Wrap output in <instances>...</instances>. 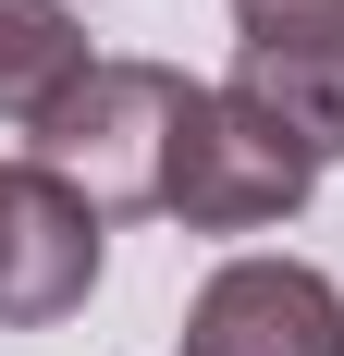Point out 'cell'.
Segmentation results:
<instances>
[{"label":"cell","mask_w":344,"mask_h":356,"mask_svg":"<svg viewBox=\"0 0 344 356\" xmlns=\"http://www.w3.org/2000/svg\"><path fill=\"white\" fill-rule=\"evenodd\" d=\"M234 99H258L308 160H344V37H308V49H234Z\"/></svg>","instance_id":"obj_6"},{"label":"cell","mask_w":344,"mask_h":356,"mask_svg":"<svg viewBox=\"0 0 344 356\" xmlns=\"http://www.w3.org/2000/svg\"><path fill=\"white\" fill-rule=\"evenodd\" d=\"M344 37V0H234V49H308Z\"/></svg>","instance_id":"obj_7"},{"label":"cell","mask_w":344,"mask_h":356,"mask_svg":"<svg viewBox=\"0 0 344 356\" xmlns=\"http://www.w3.org/2000/svg\"><path fill=\"white\" fill-rule=\"evenodd\" d=\"M86 74H99V49H86V25L62 0H0V123L13 136H37Z\"/></svg>","instance_id":"obj_5"},{"label":"cell","mask_w":344,"mask_h":356,"mask_svg":"<svg viewBox=\"0 0 344 356\" xmlns=\"http://www.w3.org/2000/svg\"><path fill=\"white\" fill-rule=\"evenodd\" d=\"M185 111H197V74L99 49V74H86V86H74V99L25 136V160H49V172H62L99 221H123V209H172V147H185Z\"/></svg>","instance_id":"obj_1"},{"label":"cell","mask_w":344,"mask_h":356,"mask_svg":"<svg viewBox=\"0 0 344 356\" xmlns=\"http://www.w3.org/2000/svg\"><path fill=\"white\" fill-rule=\"evenodd\" d=\"M308 184H320V160L283 136L258 99L197 86L185 147H172V221H185V234H283V221L308 209Z\"/></svg>","instance_id":"obj_2"},{"label":"cell","mask_w":344,"mask_h":356,"mask_svg":"<svg viewBox=\"0 0 344 356\" xmlns=\"http://www.w3.org/2000/svg\"><path fill=\"white\" fill-rule=\"evenodd\" d=\"M185 356H344V295L308 258H221L185 307Z\"/></svg>","instance_id":"obj_4"},{"label":"cell","mask_w":344,"mask_h":356,"mask_svg":"<svg viewBox=\"0 0 344 356\" xmlns=\"http://www.w3.org/2000/svg\"><path fill=\"white\" fill-rule=\"evenodd\" d=\"M99 295V209L49 160H0V332H49Z\"/></svg>","instance_id":"obj_3"}]
</instances>
